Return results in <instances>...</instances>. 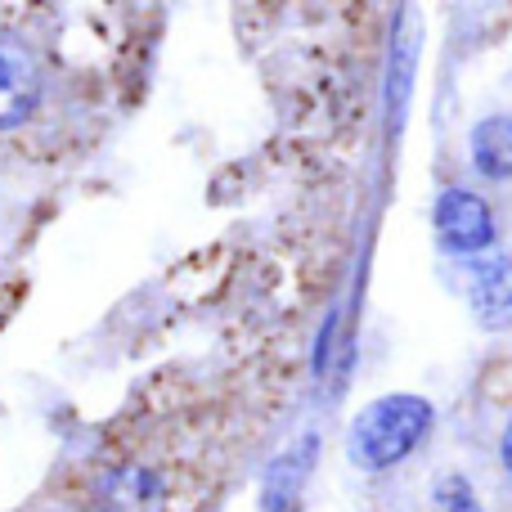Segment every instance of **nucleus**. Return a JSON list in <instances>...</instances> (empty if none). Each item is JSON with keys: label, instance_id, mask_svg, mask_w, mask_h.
<instances>
[{"label": "nucleus", "instance_id": "3", "mask_svg": "<svg viewBox=\"0 0 512 512\" xmlns=\"http://www.w3.org/2000/svg\"><path fill=\"white\" fill-rule=\"evenodd\" d=\"M41 63L14 36H0V131H14L41 108Z\"/></svg>", "mask_w": 512, "mask_h": 512}, {"label": "nucleus", "instance_id": "8", "mask_svg": "<svg viewBox=\"0 0 512 512\" xmlns=\"http://www.w3.org/2000/svg\"><path fill=\"white\" fill-rule=\"evenodd\" d=\"M499 459H504V468L512 472V418H508V427H504V441H499Z\"/></svg>", "mask_w": 512, "mask_h": 512}, {"label": "nucleus", "instance_id": "2", "mask_svg": "<svg viewBox=\"0 0 512 512\" xmlns=\"http://www.w3.org/2000/svg\"><path fill=\"white\" fill-rule=\"evenodd\" d=\"M436 239L459 256H481L495 243V212L472 189H445L436 198Z\"/></svg>", "mask_w": 512, "mask_h": 512}, {"label": "nucleus", "instance_id": "1", "mask_svg": "<svg viewBox=\"0 0 512 512\" xmlns=\"http://www.w3.org/2000/svg\"><path fill=\"white\" fill-rule=\"evenodd\" d=\"M436 423L432 400L423 396H382L364 409L351 423V441H346V454L360 463L364 472H387L396 463H405L418 445L427 441Z\"/></svg>", "mask_w": 512, "mask_h": 512}, {"label": "nucleus", "instance_id": "5", "mask_svg": "<svg viewBox=\"0 0 512 512\" xmlns=\"http://www.w3.org/2000/svg\"><path fill=\"white\" fill-rule=\"evenodd\" d=\"M472 167L486 180H512V117H486L472 126Z\"/></svg>", "mask_w": 512, "mask_h": 512}, {"label": "nucleus", "instance_id": "4", "mask_svg": "<svg viewBox=\"0 0 512 512\" xmlns=\"http://www.w3.org/2000/svg\"><path fill=\"white\" fill-rule=\"evenodd\" d=\"M468 301L481 328H512V256H477L468 270Z\"/></svg>", "mask_w": 512, "mask_h": 512}, {"label": "nucleus", "instance_id": "7", "mask_svg": "<svg viewBox=\"0 0 512 512\" xmlns=\"http://www.w3.org/2000/svg\"><path fill=\"white\" fill-rule=\"evenodd\" d=\"M436 504H441V512H486L477 499V490H472L463 477H445L441 486H436Z\"/></svg>", "mask_w": 512, "mask_h": 512}, {"label": "nucleus", "instance_id": "6", "mask_svg": "<svg viewBox=\"0 0 512 512\" xmlns=\"http://www.w3.org/2000/svg\"><path fill=\"white\" fill-rule=\"evenodd\" d=\"M162 499V481L144 468H126L108 481V508L113 512H153Z\"/></svg>", "mask_w": 512, "mask_h": 512}]
</instances>
